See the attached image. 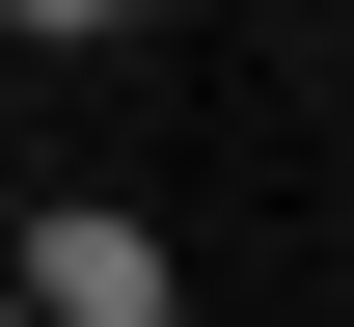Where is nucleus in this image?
Listing matches in <instances>:
<instances>
[{"mask_svg": "<svg viewBox=\"0 0 354 327\" xmlns=\"http://www.w3.org/2000/svg\"><path fill=\"white\" fill-rule=\"evenodd\" d=\"M0 300H28V327H164L191 273H164V218H136V191H55V218L0 245Z\"/></svg>", "mask_w": 354, "mask_h": 327, "instance_id": "1", "label": "nucleus"}, {"mask_svg": "<svg viewBox=\"0 0 354 327\" xmlns=\"http://www.w3.org/2000/svg\"><path fill=\"white\" fill-rule=\"evenodd\" d=\"M0 28H28V55H109V28H136V0H0Z\"/></svg>", "mask_w": 354, "mask_h": 327, "instance_id": "2", "label": "nucleus"}, {"mask_svg": "<svg viewBox=\"0 0 354 327\" xmlns=\"http://www.w3.org/2000/svg\"><path fill=\"white\" fill-rule=\"evenodd\" d=\"M0 327H28V300H0Z\"/></svg>", "mask_w": 354, "mask_h": 327, "instance_id": "3", "label": "nucleus"}]
</instances>
